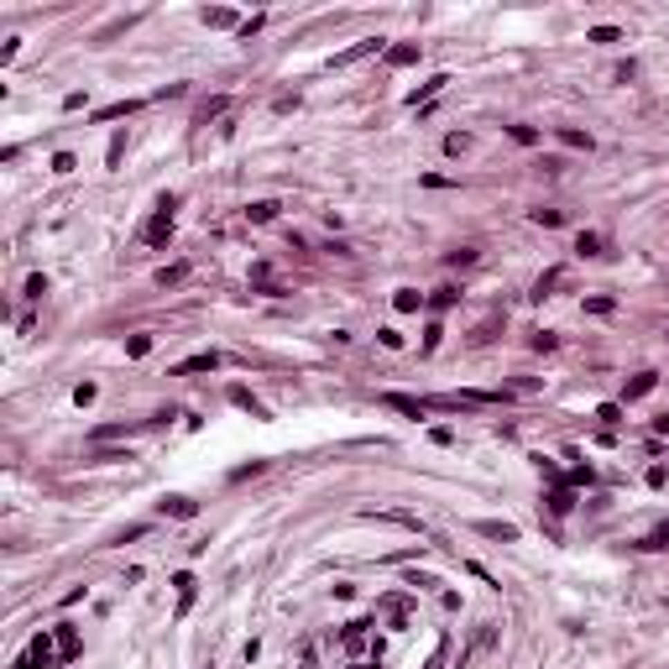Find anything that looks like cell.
Here are the masks:
<instances>
[{"label": "cell", "instance_id": "cell-21", "mask_svg": "<svg viewBox=\"0 0 669 669\" xmlns=\"http://www.w3.org/2000/svg\"><path fill=\"white\" fill-rule=\"evenodd\" d=\"M507 131H513V141H523V147H533V141H539V131H533V126H507Z\"/></svg>", "mask_w": 669, "mask_h": 669}, {"label": "cell", "instance_id": "cell-5", "mask_svg": "<svg viewBox=\"0 0 669 669\" xmlns=\"http://www.w3.org/2000/svg\"><path fill=\"white\" fill-rule=\"evenodd\" d=\"M476 533H486V539H502V544H513V539H517L513 523H497V517H482V523H476Z\"/></svg>", "mask_w": 669, "mask_h": 669}, {"label": "cell", "instance_id": "cell-2", "mask_svg": "<svg viewBox=\"0 0 669 669\" xmlns=\"http://www.w3.org/2000/svg\"><path fill=\"white\" fill-rule=\"evenodd\" d=\"M220 366V356L214 351H199V356H188V361H178L173 366V376H194V372H214Z\"/></svg>", "mask_w": 669, "mask_h": 669}, {"label": "cell", "instance_id": "cell-3", "mask_svg": "<svg viewBox=\"0 0 669 669\" xmlns=\"http://www.w3.org/2000/svg\"><path fill=\"white\" fill-rule=\"evenodd\" d=\"M382 403L398 408V413H408V419H423V408H429L423 398H408V392H382Z\"/></svg>", "mask_w": 669, "mask_h": 669}, {"label": "cell", "instance_id": "cell-13", "mask_svg": "<svg viewBox=\"0 0 669 669\" xmlns=\"http://www.w3.org/2000/svg\"><path fill=\"white\" fill-rule=\"evenodd\" d=\"M392 304L403 309V314H413V309H423V293H413V288H398V298Z\"/></svg>", "mask_w": 669, "mask_h": 669}, {"label": "cell", "instance_id": "cell-20", "mask_svg": "<svg viewBox=\"0 0 669 669\" xmlns=\"http://www.w3.org/2000/svg\"><path fill=\"white\" fill-rule=\"evenodd\" d=\"M455 298H460V293H455V288H439V293H434V298H429V309H450V304H455Z\"/></svg>", "mask_w": 669, "mask_h": 669}, {"label": "cell", "instance_id": "cell-18", "mask_svg": "<svg viewBox=\"0 0 669 669\" xmlns=\"http://www.w3.org/2000/svg\"><path fill=\"white\" fill-rule=\"evenodd\" d=\"M643 549H669V523H664V529H654V533H648V539H643Z\"/></svg>", "mask_w": 669, "mask_h": 669}, {"label": "cell", "instance_id": "cell-23", "mask_svg": "<svg viewBox=\"0 0 669 669\" xmlns=\"http://www.w3.org/2000/svg\"><path fill=\"white\" fill-rule=\"evenodd\" d=\"M466 147H470V136H450V141H445V152H450V157H460Z\"/></svg>", "mask_w": 669, "mask_h": 669}, {"label": "cell", "instance_id": "cell-27", "mask_svg": "<svg viewBox=\"0 0 669 669\" xmlns=\"http://www.w3.org/2000/svg\"><path fill=\"white\" fill-rule=\"evenodd\" d=\"M73 403H79V408H84V403H94V382H84V387H73Z\"/></svg>", "mask_w": 669, "mask_h": 669}, {"label": "cell", "instance_id": "cell-17", "mask_svg": "<svg viewBox=\"0 0 669 669\" xmlns=\"http://www.w3.org/2000/svg\"><path fill=\"white\" fill-rule=\"evenodd\" d=\"M565 277V272L560 267H549V272H544V277H539V288H533V298H544V293H549V288H554V282H560Z\"/></svg>", "mask_w": 669, "mask_h": 669}, {"label": "cell", "instance_id": "cell-8", "mask_svg": "<svg viewBox=\"0 0 669 669\" xmlns=\"http://www.w3.org/2000/svg\"><path fill=\"white\" fill-rule=\"evenodd\" d=\"M163 513H167V517H199V502H188V497H167Z\"/></svg>", "mask_w": 669, "mask_h": 669}, {"label": "cell", "instance_id": "cell-7", "mask_svg": "<svg viewBox=\"0 0 669 669\" xmlns=\"http://www.w3.org/2000/svg\"><path fill=\"white\" fill-rule=\"evenodd\" d=\"M387 63H392V68H408V63H419V42H403V47H387Z\"/></svg>", "mask_w": 669, "mask_h": 669}, {"label": "cell", "instance_id": "cell-15", "mask_svg": "<svg viewBox=\"0 0 669 669\" xmlns=\"http://www.w3.org/2000/svg\"><path fill=\"white\" fill-rule=\"evenodd\" d=\"M246 214H251V220H257V225H267V220H272V214H277V204H272V199H262V204H251V210H246Z\"/></svg>", "mask_w": 669, "mask_h": 669}, {"label": "cell", "instance_id": "cell-4", "mask_svg": "<svg viewBox=\"0 0 669 669\" xmlns=\"http://www.w3.org/2000/svg\"><path fill=\"white\" fill-rule=\"evenodd\" d=\"M654 387H659V372H638L633 382H627V392H623V398H627V403H638V398H648Z\"/></svg>", "mask_w": 669, "mask_h": 669}, {"label": "cell", "instance_id": "cell-11", "mask_svg": "<svg viewBox=\"0 0 669 669\" xmlns=\"http://www.w3.org/2000/svg\"><path fill=\"white\" fill-rule=\"evenodd\" d=\"M183 277H188V262H173V267H163V272H157V288H178Z\"/></svg>", "mask_w": 669, "mask_h": 669}, {"label": "cell", "instance_id": "cell-9", "mask_svg": "<svg viewBox=\"0 0 669 669\" xmlns=\"http://www.w3.org/2000/svg\"><path fill=\"white\" fill-rule=\"evenodd\" d=\"M58 654H63V659L79 654V633H73V623H58Z\"/></svg>", "mask_w": 669, "mask_h": 669}, {"label": "cell", "instance_id": "cell-12", "mask_svg": "<svg viewBox=\"0 0 669 669\" xmlns=\"http://www.w3.org/2000/svg\"><path fill=\"white\" fill-rule=\"evenodd\" d=\"M576 251H580V257H601V235L596 230H580L576 235Z\"/></svg>", "mask_w": 669, "mask_h": 669}, {"label": "cell", "instance_id": "cell-24", "mask_svg": "<svg viewBox=\"0 0 669 669\" xmlns=\"http://www.w3.org/2000/svg\"><path fill=\"white\" fill-rule=\"evenodd\" d=\"M53 173H73V152H58V157H53Z\"/></svg>", "mask_w": 669, "mask_h": 669}, {"label": "cell", "instance_id": "cell-19", "mask_svg": "<svg viewBox=\"0 0 669 669\" xmlns=\"http://www.w3.org/2000/svg\"><path fill=\"white\" fill-rule=\"evenodd\" d=\"M570 502H576L570 492H554V497H549V513H560V517H565V513H570Z\"/></svg>", "mask_w": 669, "mask_h": 669}, {"label": "cell", "instance_id": "cell-14", "mask_svg": "<svg viewBox=\"0 0 669 669\" xmlns=\"http://www.w3.org/2000/svg\"><path fill=\"white\" fill-rule=\"evenodd\" d=\"M586 42H623V32H617V26H591Z\"/></svg>", "mask_w": 669, "mask_h": 669}, {"label": "cell", "instance_id": "cell-25", "mask_svg": "<svg viewBox=\"0 0 669 669\" xmlns=\"http://www.w3.org/2000/svg\"><path fill=\"white\" fill-rule=\"evenodd\" d=\"M204 21H210V26H230L235 16H230V11H204Z\"/></svg>", "mask_w": 669, "mask_h": 669}, {"label": "cell", "instance_id": "cell-22", "mask_svg": "<svg viewBox=\"0 0 669 669\" xmlns=\"http://www.w3.org/2000/svg\"><path fill=\"white\" fill-rule=\"evenodd\" d=\"M376 340L387 345V351H403V335H398V329H376Z\"/></svg>", "mask_w": 669, "mask_h": 669}, {"label": "cell", "instance_id": "cell-16", "mask_svg": "<svg viewBox=\"0 0 669 669\" xmlns=\"http://www.w3.org/2000/svg\"><path fill=\"white\" fill-rule=\"evenodd\" d=\"M147 351H152V335H131L126 340V356H147Z\"/></svg>", "mask_w": 669, "mask_h": 669}, {"label": "cell", "instance_id": "cell-1", "mask_svg": "<svg viewBox=\"0 0 669 669\" xmlns=\"http://www.w3.org/2000/svg\"><path fill=\"white\" fill-rule=\"evenodd\" d=\"M141 241H152V246H167V241H173V199H163V204H157V214L147 220Z\"/></svg>", "mask_w": 669, "mask_h": 669}, {"label": "cell", "instance_id": "cell-26", "mask_svg": "<svg viewBox=\"0 0 669 669\" xmlns=\"http://www.w3.org/2000/svg\"><path fill=\"white\" fill-rule=\"evenodd\" d=\"M533 220H539V225H560L565 214H560V210H533Z\"/></svg>", "mask_w": 669, "mask_h": 669}, {"label": "cell", "instance_id": "cell-10", "mask_svg": "<svg viewBox=\"0 0 669 669\" xmlns=\"http://www.w3.org/2000/svg\"><path fill=\"white\" fill-rule=\"evenodd\" d=\"M554 136H560L565 147H576V152H591V136H586V131H576V126H560Z\"/></svg>", "mask_w": 669, "mask_h": 669}, {"label": "cell", "instance_id": "cell-6", "mask_svg": "<svg viewBox=\"0 0 669 669\" xmlns=\"http://www.w3.org/2000/svg\"><path fill=\"white\" fill-rule=\"evenodd\" d=\"M32 664L37 669H53V638H47V633L32 638Z\"/></svg>", "mask_w": 669, "mask_h": 669}]
</instances>
